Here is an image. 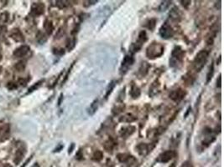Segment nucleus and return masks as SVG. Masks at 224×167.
I'll return each instance as SVG.
<instances>
[{"label":"nucleus","instance_id":"obj_1","mask_svg":"<svg viewBox=\"0 0 224 167\" xmlns=\"http://www.w3.org/2000/svg\"><path fill=\"white\" fill-rule=\"evenodd\" d=\"M185 55H186L185 50L181 46H175L172 50L171 56L170 58V61H169L170 67H171L172 69L180 70L183 65Z\"/></svg>","mask_w":224,"mask_h":167},{"label":"nucleus","instance_id":"obj_2","mask_svg":"<svg viewBox=\"0 0 224 167\" xmlns=\"http://www.w3.org/2000/svg\"><path fill=\"white\" fill-rule=\"evenodd\" d=\"M165 46L159 42L154 41L146 49V57L150 59H155L164 54Z\"/></svg>","mask_w":224,"mask_h":167},{"label":"nucleus","instance_id":"obj_3","mask_svg":"<svg viewBox=\"0 0 224 167\" xmlns=\"http://www.w3.org/2000/svg\"><path fill=\"white\" fill-rule=\"evenodd\" d=\"M208 56H209V52L207 50H201L197 53L194 58V60L192 62L193 69L196 72H200L202 71L204 66L206 65L208 59Z\"/></svg>","mask_w":224,"mask_h":167},{"label":"nucleus","instance_id":"obj_4","mask_svg":"<svg viewBox=\"0 0 224 167\" xmlns=\"http://www.w3.org/2000/svg\"><path fill=\"white\" fill-rule=\"evenodd\" d=\"M134 63V57L133 54H127L125 57L123 58L121 66H120V73L122 74H125L129 71L130 68Z\"/></svg>","mask_w":224,"mask_h":167},{"label":"nucleus","instance_id":"obj_5","mask_svg":"<svg viewBox=\"0 0 224 167\" xmlns=\"http://www.w3.org/2000/svg\"><path fill=\"white\" fill-rule=\"evenodd\" d=\"M159 34L160 35V37L164 39H169L171 38L174 35V29L171 27V25L169 24L168 22H165L164 25L160 28Z\"/></svg>","mask_w":224,"mask_h":167},{"label":"nucleus","instance_id":"obj_6","mask_svg":"<svg viewBox=\"0 0 224 167\" xmlns=\"http://www.w3.org/2000/svg\"><path fill=\"white\" fill-rule=\"evenodd\" d=\"M155 146V142L151 143V144H145V143H140L136 146V150L138 153L140 154V156H145L148 154L150 153L152 150Z\"/></svg>","mask_w":224,"mask_h":167},{"label":"nucleus","instance_id":"obj_7","mask_svg":"<svg viewBox=\"0 0 224 167\" xmlns=\"http://www.w3.org/2000/svg\"><path fill=\"white\" fill-rule=\"evenodd\" d=\"M186 92L184 90H182L181 88H179V89H176V90H172L170 94H169V96L170 98L172 100L175 102V103H180L181 101L183 100L185 97H186Z\"/></svg>","mask_w":224,"mask_h":167},{"label":"nucleus","instance_id":"obj_8","mask_svg":"<svg viewBox=\"0 0 224 167\" xmlns=\"http://www.w3.org/2000/svg\"><path fill=\"white\" fill-rule=\"evenodd\" d=\"M45 10H46L45 4L41 2H37V3H34L31 5L30 13L34 16H40L45 13Z\"/></svg>","mask_w":224,"mask_h":167},{"label":"nucleus","instance_id":"obj_9","mask_svg":"<svg viewBox=\"0 0 224 167\" xmlns=\"http://www.w3.org/2000/svg\"><path fill=\"white\" fill-rule=\"evenodd\" d=\"M175 152L174 150H166L164 151L159 156L157 159L158 162H160V163H167L175 156Z\"/></svg>","mask_w":224,"mask_h":167},{"label":"nucleus","instance_id":"obj_10","mask_svg":"<svg viewBox=\"0 0 224 167\" xmlns=\"http://www.w3.org/2000/svg\"><path fill=\"white\" fill-rule=\"evenodd\" d=\"M118 160L121 162V163H125L128 165H132L134 163H136V159L133 156H132L131 155L127 153H121L119 154L117 156Z\"/></svg>","mask_w":224,"mask_h":167},{"label":"nucleus","instance_id":"obj_11","mask_svg":"<svg viewBox=\"0 0 224 167\" xmlns=\"http://www.w3.org/2000/svg\"><path fill=\"white\" fill-rule=\"evenodd\" d=\"M30 48L28 45H21L20 47H19L15 49L13 53V55L15 58H23L28 54V53L29 52Z\"/></svg>","mask_w":224,"mask_h":167},{"label":"nucleus","instance_id":"obj_12","mask_svg":"<svg viewBox=\"0 0 224 167\" xmlns=\"http://www.w3.org/2000/svg\"><path fill=\"white\" fill-rule=\"evenodd\" d=\"M9 36L13 38L15 42L23 43L25 41V36L22 34V32L19 28H13L9 33Z\"/></svg>","mask_w":224,"mask_h":167},{"label":"nucleus","instance_id":"obj_13","mask_svg":"<svg viewBox=\"0 0 224 167\" xmlns=\"http://www.w3.org/2000/svg\"><path fill=\"white\" fill-rule=\"evenodd\" d=\"M150 64L147 62H143L140 65V69L138 70V73H137V75L139 76L140 79L141 78H144L147 75V74L149 73V70L150 69Z\"/></svg>","mask_w":224,"mask_h":167},{"label":"nucleus","instance_id":"obj_14","mask_svg":"<svg viewBox=\"0 0 224 167\" xmlns=\"http://www.w3.org/2000/svg\"><path fill=\"white\" fill-rule=\"evenodd\" d=\"M10 134V128L8 124H4L0 126V141H4L5 139H9V136Z\"/></svg>","mask_w":224,"mask_h":167},{"label":"nucleus","instance_id":"obj_15","mask_svg":"<svg viewBox=\"0 0 224 167\" xmlns=\"http://www.w3.org/2000/svg\"><path fill=\"white\" fill-rule=\"evenodd\" d=\"M135 129L136 128L133 126V125H130V126H127V127H124L123 129H121L120 131V136L123 138H128L130 136H132L133 133L135 132Z\"/></svg>","mask_w":224,"mask_h":167},{"label":"nucleus","instance_id":"obj_16","mask_svg":"<svg viewBox=\"0 0 224 167\" xmlns=\"http://www.w3.org/2000/svg\"><path fill=\"white\" fill-rule=\"evenodd\" d=\"M170 18L171 19L175 22H180L181 20V13L177 7L173 8L170 13Z\"/></svg>","mask_w":224,"mask_h":167},{"label":"nucleus","instance_id":"obj_17","mask_svg":"<svg viewBox=\"0 0 224 167\" xmlns=\"http://www.w3.org/2000/svg\"><path fill=\"white\" fill-rule=\"evenodd\" d=\"M25 154V148H19L14 157V162L15 165H19L23 160Z\"/></svg>","mask_w":224,"mask_h":167},{"label":"nucleus","instance_id":"obj_18","mask_svg":"<svg viewBox=\"0 0 224 167\" xmlns=\"http://www.w3.org/2000/svg\"><path fill=\"white\" fill-rule=\"evenodd\" d=\"M129 94L131 95V97L133 98V100H136V99H138V98L140 96V94H141L140 89L138 87V86H137L136 84L133 83V82L132 83V84H131Z\"/></svg>","mask_w":224,"mask_h":167},{"label":"nucleus","instance_id":"obj_19","mask_svg":"<svg viewBox=\"0 0 224 167\" xmlns=\"http://www.w3.org/2000/svg\"><path fill=\"white\" fill-rule=\"evenodd\" d=\"M98 103H99V100H98V99H96L91 104H90V106H89V108L88 109V115H90L91 116L94 115L95 113L97 112L98 109Z\"/></svg>","mask_w":224,"mask_h":167},{"label":"nucleus","instance_id":"obj_20","mask_svg":"<svg viewBox=\"0 0 224 167\" xmlns=\"http://www.w3.org/2000/svg\"><path fill=\"white\" fill-rule=\"evenodd\" d=\"M136 120L137 117H135L132 114H126V115H123L122 117H120L119 121L123 122V123H132V122L135 121Z\"/></svg>","mask_w":224,"mask_h":167},{"label":"nucleus","instance_id":"obj_21","mask_svg":"<svg viewBox=\"0 0 224 167\" xmlns=\"http://www.w3.org/2000/svg\"><path fill=\"white\" fill-rule=\"evenodd\" d=\"M116 146V142L112 139H109L103 144V147L108 152H112Z\"/></svg>","mask_w":224,"mask_h":167},{"label":"nucleus","instance_id":"obj_22","mask_svg":"<svg viewBox=\"0 0 224 167\" xmlns=\"http://www.w3.org/2000/svg\"><path fill=\"white\" fill-rule=\"evenodd\" d=\"M44 28L46 29V34L48 35H50L54 31V25H53L51 21L46 19L44 23Z\"/></svg>","mask_w":224,"mask_h":167},{"label":"nucleus","instance_id":"obj_23","mask_svg":"<svg viewBox=\"0 0 224 167\" xmlns=\"http://www.w3.org/2000/svg\"><path fill=\"white\" fill-rule=\"evenodd\" d=\"M142 46H143V44H141L138 41H136L135 43H133L129 47V51L131 53V54H133L135 53L139 52L140 49H142Z\"/></svg>","mask_w":224,"mask_h":167},{"label":"nucleus","instance_id":"obj_24","mask_svg":"<svg viewBox=\"0 0 224 167\" xmlns=\"http://www.w3.org/2000/svg\"><path fill=\"white\" fill-rule=\"evenodd\" d=\"M156 23H157V19L156 18H150L145 23L144 27L150 29V31H154V28L156 27Z\"/></svg>","mask_w":224,"mask_h":167},{"label":"nucleus","instance_id":"obj_25","mask_svg":"<svg viewBox=\"0 0 224 167\" xmlns=\"http://www.w3.org/2000/svg\"><path fill=\"white\" fill-rule=\"evenodd\" d=\"M115 86H116L115 80H112V81H111V82L109 84V85H108V87H107V90H106L105 96H104L105 100H107V99L110 96V94H112V90H113V89L115 88Z\"/></svg>","mask_w":224,"mask_h":167},{"label":"nucleus","instance_id":"obj_26","mask_svg":"<svg viewBox=\"0 0 224 167\" xmlns=\"http://www.w3.org/2000/svg\"><path fill=\"white\" fill-rule=\"evenodd\" d=\"M36 39H37L39 44H45L47 41V35L46 34H44L43 32L39 31L37 33V34H36Z\"/></svg>","mask_w":224,"mask_h":167},{"label":"nucleus","instance_id":"obj_27","mask_svg":"<svg viewBox=\"0 0 224 167\" xmlns=\"http://www.w3.org/2000/svg\"><path fill=\"white\" fill-rule=\"evenodd\" d=\"M9 19V14L8 12H4L0 14V26H4Z\"/></svg>","mask_w":224,"mask_h":167},{"label":"nucleus","instance_id":"obj_28","mask_svg":"<svg viewBox=\"0 0 224 167\" xmlns=\"http://www.w3.org/2000/svg\"><path fill=\"white\" fill-rule=\"evenodd\" d=\"M214 75V64L213 62L211 64L210 67H209V70L207 74V80H206V83L208 84L211 80H212Z\"/></svg>","mask_w":224,"mask_h":167},{"label":"nucleus","instance_id":"obj_29","mask_svg":"<svg viewBox=\"0 0 224 167\" xmlns=\"http://www.w3.org/2000/svg\"><path fill=\"white\" fill-rule=\"evenodd\" d=\"M148 39V37H147V34H146V32L144 31V30H142V31L140 32V34L138 36V39H137V41L140 43L141 44H144L145 42L147 41Z\"/></svg>","mask_w":224,"mask_h":167},{"label":"nucleus","instance_id":"obj_30","mask_svg":"<svg viewBox=\"0 0 224 167\" xmlns=\"http://www.w3.org/2000/svg\"><path fill=\"white\" fill-rule=\"evenodd\" d=\"M25 67H26V62L24 61V60L18 62L17 64L14 65L15 70H17V71H19V72H23V71L25 70Z\"/></svg>","mask_w":224,"mask_h":167},{"label":"nucleus","instance_id":"obj_31","mask_svg":"<svg viewBox=\"0 0 224 167\" xmlns=\"http://www.w3.org/2000/svg\"><path fill=\"white\" fill-rule=\"evenodd\" d=\"M171 4H172L171 1H163V2H161L160 5V7H159V10L161 11V12L167 10L169 8V7L171 5Z\"/></svg>","mask_w":224,"mask_h":167},{"label":"nucleus","instance_id":"obj_32","mask_svg":"<svg viewBox=\"0 0 224 167\" xmlns=\"http://www.w3.org/2000/svg\"><path fill=\"white\" fill-rule=\"evenodd\" d=\"M76 43H77V39H76V37H75V36H74L71 39H68V42H67V49H68V51H71V50L75 48Z\"/></svg>","mask_w":224,"mask_h":167},{"label":"nucleus","instance_id":"obj_33","mask_svg":"<svg viewBox=\"0 0 224 167\" xmlns=\"http://www.w3.org/2000/svg\"><path fill=\"white\" fill-rule=\"evenodd\" d=\"M103 158V153L101 150H96L94 153H93V156H92V159L95 160V161H101Z\"/></svg>","mask_w":224,"mask_h":167},{"label":"nucleus","instance_id":"obj_34","mask_svg":"<svg viewBox=\"0 0 224 167\" xmlns=\"http://www.w3.org/2000/svg\"><path fill=\"white\" fill-rule=\"evenodd\" d=\"M56 6L59 8L60 9H63L69 6V1H56Z\"/></svg>","mask_w":224,"mask_h":167},{"label":"nucleus","instance_id":"obj_35","mask_svg":"<svg viewBox=\"0 0 224 167\" xmlns=\"http://www.w3.org/2000/svg\"><path fill=\"white\" fill-rule=\"evenodd\" d=\"M44 81H45V80H40V81H38L37 83H35L34 85H32L31 87L29 88V91H28V94H29V93H31V92H33V91H35L37 89H38L40 86H41V84H42L43 83H44Z\"/></svg>","mask_w":224,"mask_h":167},{"label":"nucleus","instance_id":"obj_36","mask_svg":"<svg viewBox=\"0 0 224 167\" xmlns=\"http://www.w3.org/2000/svg\"><path fill=\"white\" fill-rule=\"evenodd\" d=\"M53 54L56 56H62L65 54V49H61V48L53 49Z\"/></svg>","mask_w":224,"mask_h":167},{"label":"nucleus","instance_id":"obj_37","mask_svg":"<svg viewBox=\"0 0 224 167\" xmlns=\"http://www.w3.org/2000/svg\"><path fill=\"white\" fill-rule=\"evenodd\" d=\"M6 87H7V89H9V90H16V89L18 88L17 83L13 82V81H10V82H9V83L7 84Z\"/></svg>","mask_w":224,"mask_h":167},{"label":"nucleus","instance_id":"obj_38","mask_svg":"<svg viewBox=\"0 0 224 167\" xmlns=\"http://www.w3.org/2000/svg\"><path fill=\"white\" fill-rule=\"evenodd\" d=\"M184 80L186 83L189 84H192L194 83V80H195L191 74H186V76L184 77Z\"/></svg>","mask_w":224,"mask_h":167},{"label":"nucleus","instance_id":"obj_39","mask_svg":"<svg viewBox=\"0 0 224 167\" xmlns=\"http://www.w3.org/2000/svg\"><path fill=\"white\" fill-rule=\"evenodd\" d=\"M26 84H27V80H25V79H19V80H18L17 82V85L18 86H21V87H24L26 85Z\"/></svg>","mask_w":224,"mask_h":167},{"label":"nucleus","instance_id":"obj_40","mask_svg":"<svg viewBox=\"0 0 224 167\" xmlns=\"http://www.w3.org/2000/svg\"><path fill=\"white\" fill-rule=\"evenodd\" d=\"M5 33H6V27L0 26V39H3L4 38Z\"/></svg>","mask_w":224,"mask_h":167},{"label":"nucleus","instance_id":"obj_41","mask_svg":"<svg viewBox=\"0 0 224 167\" xmlns=\"http://www.w3.org/2000/svg\"><path fill=\"white\" fill-rule=\"evenodd\" d=\"M74 64H75V62L72 63V64H71V68H70V69H69V70H68V71H67V74H66V76H65V79H64V80H63V81H62V85H63L64 84L66 83V81H67V79H68V76H69V74H70L71 71V69L73 68Z\"/></svg>","mask_w":224,"mask_h":167},{"label":"nucleus","instance_id":"obj_42","mask_svg":"<svg viewBox=\"0 0 224 167\" xmlns=\"http://www.w3.org/2000/svg\"><path fill=\"white\" fill-rule=\"evenodd\" d=\"M181 3L182 5H183L184 8H186V9H188V8H189V6L191 5V1H181Z\"/></svg>","mask_w":224,"mask_h":167},{"label":"nucleus","instance_id":"obj_43","mask_svg":"<svg viewBox=\"0 0 224 167\" xmlns=\"http://www.w3.org/2000/svg\"><path fill=\"white\" fill-rule=\"evenodd\" d=\"M216 86L217 88H219L220 89L221 86H222V76H221V74L218 75V78L217 79V82H216Z\"/></svg>","mask_w":224,"mask_h":167},{"label":"nucleus","instance_id":"obj_44","mask_svg":"<svg viewBox=\"0 0 224 167\" xmlns=\"http://www.w3.org/2000/svg\"><path fill=\"white\" fill-rule=\"evenodd\" d=\"M63 34H64V31H63V30H62V28H60L59 30L57 31V33H56V38H61V37L63 36Z\"/></svg>","mask_w":224,"mask_h":167},{"label":"nucleus","instance_id":"obj_45","mask_svg":"<svg viewBox=\"0 0 224 167\" xmlns=\"http://www.w3.org/2000/svg\"><path fill=\"white\" fill-rule=\"evenodd\" d=\"M85 3L87 4L88 3V4H85V5H83L84 7H89V6H91V5H94L95 4H97L98 3V1H85Z\"/></svg>","mask_w":224,"mask_h":167},{"label":"nucleus","instance_id":"obj_46","mask_svg":"<svg viewBox=\"0 0 224 167\" xmlns=\"http://www.w3.org/2000/svg\"><path fill=\"white\" fill-rule=\"evenodd\" d=\"M76 159L77 160H81V159H83V154L81 153V150H79L77 151V155H76Z\"/></svg>","mask_w":224,"mask_h":167},{"label":"nucleus","instance_id":"obj_47","mask_svg":"<svg viewBox=\"0 0 224 167\" xmlns=\"http://www.w3.org/2000/svg\"><path fill=\"white\" fill-rule=\"evenodd\" d=\"M63 147H64L63 145H61V144H60L59 146H57V147H56V149H55V150H54V152H59V151H60V150H62V149H63Z\"/></svg>","mask_w":224,"mask_h":167},{"label":"nucleus","instance_id":"obj_48","mask_svg":"<svg viewBox=\"0 0 224 167\" xmlns=\"http://www.w3.org/2000/svg\"><path fill=\"white\" fill-rule=\"evenodd\" d=\"M74 149H75V144H74V143H71L70 147H69V149H68V154L71 153V152L73 151Z\"/></svg>","mask_w":224,"mask_h":167},{"label":"nucleus","instance_id":"obj_49","mask_svg":"<svg viewBox=\"0 0 224 167\" xmlns=\"http://www.w3.org/2000/svg\"><path fill=\"white\" fill-rule=\"evenodd\" d=\"M62 100H63V94H60V97H59V100H58V105H59V106L60 105V104H61Z\"/></svg>","mask_w":224,"mask_h":167},{"label":"nucleus","instance_id":"obj_50","mask_svg":"<svg viewBox=\"0 0 224 167\" xmlns=\"http://www.w3.org/2000/svg\"><path fill=\"white\" fill-rule=\"evenodd\" d=\"M32 156H31L29 157V158L28 160H26V161H25V164H24V165H22L21 167H25V166H26V165H28L29 162V161H30V160H31V159H32Z\"/></svg>","mask_w":224,"mask_h":167},{"label":"nucleus","instance_id":"obj_51","mask_svg":"<svg viewBox=\"0 0 224 167\" xmlns=\"http://www.w3.org/2000/svg\"><path fill=\"white\" fill-rule=\"evenodd\" d=\"M183 167H192L191 164L189 163V162H185L184 165H183Z\"/></svg>","mask_w":224,"mask_h":167},{"label":"nucleus","instance_id":"obj_52","mask_svg":"<svg viewBox=\"0 0 224 167\" xmlns=\"http://www.w3.org/2000/svg\"><path fill=\"white\" fill-rule=\"evenodd\" d=\"M169 167H176V163H175V162H173Z\"/></svg>","mask_w":224,"mask_h":167},{"label":"nucleus","instance_id":"obj_53","mask_svg":"<svg viewBox=\"0 0 224 167\" xmlns=\"http://www.w3.org/2000/svg\"><path fill=\"white\" fill-rule=\"evenodd\" d=\"M3 167H12V165H11L10 164H8L7 163V164H5V165H4Z\"/></svg>","mask_w":224,"mask_h":167},{"label":"nucleus","instance_id":"obj_54","mask_svg":"<svg viewBox=\"0 0 224 167\" xmlns=\"http://www.w3.org/2000/svg\"><path fill=\"white\" fill-rule=\"evenodd\" d=\"M1 60H2V54H0V61H1Z\"/></svg>","mask_w":224,"mask_h":167},{"label":"nucleus","instance_id":"obj_55","mask_svg":"<svg viewBox=\"0 0 224 167\" xmlns=\"http://www.w3.org/2000/svg\"><path fill=\"white\" fill-rule=\"evenodd\" d=\"M2 72V67H0V74Z\"/></svg>","mask_w":224,"mask_h":167}]
</instances>
